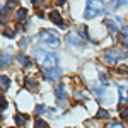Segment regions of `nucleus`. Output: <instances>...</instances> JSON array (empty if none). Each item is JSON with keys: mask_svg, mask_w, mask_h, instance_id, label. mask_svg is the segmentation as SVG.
<instances>
[{"mask_svg": "<svg viewBox=\"0 0 128 128\" xmlns=\"http://www.w3.org/2000/svg\"><path fill=\"white\" fill-rule=\"evenodd\" d=\"M34 60L43 67V70L58 67V58H56V55L48 53V51H44L43 48H34Z\"/></svg>", "mask_w": 128, "mask_h": 128, "instance_id": "nucleus-1", "label": "nucleus"}, {"mask_svg": "<svg viewBox=\"0 0 128 128\" xmlns=\"http://www.w3.org/2000/svg\"><path fill=\"white\" fill-rule=\"evenodd\" d=\"M128 56V46H123V48H109L104 51V60L111 63V65H114L116 62L120 60L126 58Z\"/></svg>", "mask_w": 128, "mask_h": 128, "instance_id": "nucleus-2", "label": "nucleus"}, {"mask_svg": "<svg viewBox=\"0 0 128 128\" xmlns=\"http://www.w3.org/2000/svg\"><path fill=\"white\" fill-rule=\"evenodd\" d=\"M106 12H108V9H106V5H104L102 2L89 0L84 17H86V19H92V17H96V16H99V14H106Z\"/></svg>", "mask_w": 128, "mask_h": 128, "instance_id": "nucleus-3", "label": "nucleus"}, {"mask_svg": "<svg viewBox=\"0 0 128 128\" xmlns=\"http://www.w3.org/2000/svg\"><path fill=\"white\" fill-rule=\"evenodd\" d=\"M40 40L43 41V44H46L50 48H58L60 46V38L53 32V31H41Z\"/></svg>", "mask_w": 128, "mask_h": 128, "instance_id": "nucleus-4", "label": "nucleus"}, {"mask_svg": "<svg viewBox=\"0 0 128 128\" xmlns=\"http://www.w3.org/2000/svg\"><path fill=\"white\" fill-rule=\"evenodd\" d=\"M67 43H68V46H72V48H77V50H82V48H84V43H82V40H80L75 32H70V34H67Z\"/></svg>", "mask_w": 128, "mask_h": 128, "instance_id": "nucleus-5", "label": "nucleus"}, {"mask_svg": "<svg viewBox=\"0 0 128 128\" xmlns=\"http://www.w3.org/2000/svg\"><path fill=\"white\" fill-rule=\"evenodd\" d=\"M43 74H44L46 79L56 82V80L62 77V68H58V67H55V68H46V70H43Z\"/></svg>", "mask_w": 128, "mask_h": 128, "instance_id": "nucleus-6", "label": "nucleus"}, {"mask_svg": "<svg viewBox=\"0 0 128 128\" xmlns=\"http://www.w3.org/2000/svg\"><path fill=\"white\" fill-rule=\"evenodd\" d=\"M116 22H118V24H121V20H120V19H116V20L106 19V20H104V24L108 26V29H109V32H111V34H116V32L120 31V28H116Z\"/></svg>", "mask_w": 128, "mask_h": 128, "instance_id": "nucleus-7", "label": "nucleus"}, {"mask_svg": "<svg viewBox=\"0 0 128 128\" xmlns=\"http://www.w3.org/2000/svg\"><path fill=\"white\" fill-rule=\"evenodd\" d=\"M50 19L53 20L55 24H58L62 29H65V28H67V26H65V22L62 20V17H60V14H58V12H51V14H50Z\"/></svg>", "mask_w": 128, "mask_h": 128, "instance_id": "nucleus-8", "label": "nucleus"}, {"mask_svg": "<svg viewBox=\"0 0 128 128\" xmlns=\"http://www.w3.org/2000/svg\"><path fill=\"white\" fill-rule=\"evenodd\" d=\"M12 63V56H10L9 53H2V60H0V65H2V68H5L7 65Z\"/></svg>", "mask_w": 128, "mask_h": 128, "instance_id": "nucleus-9", "label": "nucleus"}, {"mask_svg": "<svg viewBox=\"0 0 128 128\" xmlns=\"http://www.w3.org/2000/svg\"><path fill=\"white\" fill-rule=\"evenodd\" d=\"M92 90H94V92H96V96L101 98V99H102V96H106V94H108V90H106L104 87H101V86H98V84H96V86H92Z\"/></svg>", "mask_w": 128, "mask_h": 128, "instance_id": "nucleus-10", "label": "nucleus"}, {"mask_svg": "<svg viewBox=\"0 0 128 128\" xmlns=\"http://www.w3.org/2000/svg\"><path fill=\"white\" fill-rule=\"evenodd\" d=\"M26 87L29 89V90H38V82L32 79V77H28L26 79Z\"/></svg>", "mask_w": 128, "mask_h": 128, "instance_id": "nucleus-11", "label": "nucleus"}, {"mask_svg": "<svg viewBox=\"0 0 128 128\" xmlns=\"http://www.w3.org/2000/svg\"><path fill=\"white\" fill-rule=\"evenodd\" d=\"M17 60H19V63L22 65V67H26V68H29V67H31V62H29V58H28L26 55L20 53L19 56H17Z\"/></svg>", "mask_w": 128, "mask_h": 128, "instance_id": "nucleus-12", "label": "nucleus"}, {"mask_svg": "<svg viewBox=\"0 0 128 128\" xmlns=\"http://www.w3.org/2000/svg\"><path fill=\"white\" fill-rule=\"evenodd\" d=\"M16 123H17V126H24V125L28 123V116H24V114H17V116H16Z\"/></svg>", "mask_w": 128, "mask_h": 128, "instance_id": "nucleus-13", "label": "nucleus"}, {"mask_svg": "<svg viewBox=\"0 0 128 128\" xmlns=\"http://www.w3.org/2000/svg\"><path fill=\"white\" fill-rule=\"evenodd\" d=\"M126 99H128V92H126V89L120 87V104H123V102H125Z\"/></svg>", "mask_w": 128, "mask_h": 128, "instance_id": "nucleus-14", "label": "nucleus"}, {"mask_svg": "<svg viewBox=\"0 0 128 128\" xmlns=\"http://www.w3.org/2000/svg\"><path fill=\"white\" fill-rule=\"evenodd\" d=\"M56 98L65 99V87L63 86H56Z\"/></svg>", "mask_w": 128, "mask_h": 128, "instance_id": "nucleus-15", "label": "nucleus"}, {"mask_svg": "<svg viewBox=\"0 0 128 128\" xmlns=\"http://www.w3.org/2000/svg\"><path fill=\"white\" fill-rule=\"evenodd\" d=\"M26 14H28V12H26V9H19L17 12H16V19H17V20L26 19Z\"/></svg>", "mask_w": 128, "mask_h": 128, "instance_id": "nucleus-16", "label": "nucleus"}, {"mask_svg": "<svg viewBox=\"0 0 128 128\" xmlns=\"http://www.w3.org/2000/svg\"><path fill=\"white\" fill-rule=\"evenodd\" d=\"M96 118H99V120H101V118H104V120H106V118H109V113L106 111V109H99V111H98V114H96Z\"/></svg>", "mask_w": 128, "mask_h": 128, "instance_id": "nucleus-17", "label": "nucleus"}, {"mask_svg": "<svg viewBox=\"0 0 128 128\" xmlns=\"http://www.w3.org/2000/svg\"><path fill=\"white\" fill-rule=\"evenodd\" d=\"M46 126H48V123L43 121V120H36L34 121V128H46Z\"/></svg>", "mask_w": 128, "mask_h": 128, "instance_id": "nucleus-18", "label": "nucleus"}, {"mask_svg": "<svg viewBox=\"0 0 128 128\" xmlns=\"http://www.w3.org/2000/svg\"><path fill=\"white\" fill-rule=\"evenodd\" d=\"M44 111H46V108H44V106H43V104H38V106H36V108H34V113H36V114H38V116H40V114H43V113H44Z\"/></svg>", "mask_w": 128, "mask_h": 128, "instance_id": "nucleus-19", "label": "nucleus"}, {"mask_svg": "<svg viewBox=\"0 0 128 128\" xmlns=\"http://www.w3.org/2000/svg\"><path fill=\"white\" fill-rule=\"evenodd\" d=\"M9 86H10V80L4 75V77H2V89H9Z\"/></svg>", "mask_w": 128, "mask_h": 128, "instance_id": "nucleus-20", "label": "nucleus"}, {"mask_svg": "<svg viewBox=\"0 0 128 128\" xmlns=\"http://www.w3.org/2000/svg\"><path fill=\"white\" fill-rule=\"evenodd\" d=\"M79 32L84 36V38H86V40L90 41V38H89V34H87V31H86V28H84V26H79Z\"/></svg>", "mask_w": 128, "mask_h": 128, "instance_id": "nucleus-21", "label": "nucleus"}, {"mask_svg": "<svg viewBox=\"0 0 128 128\" xmlns=\"http://www.w3.org/2000/svg\"><path fill=\"white\" fill-rule=\"evenodd\" d=\"M118 74H123V75H128V67H125V65H121L118 68Z\"/></svg>", "mask_w": 128, "mask_h": 128, "instance_id": "nucleus-22", "label": "nucleus"}, {"mask_svg": "<svg viewBox=\"0 0 128 128\" xmlns=\"http://www.w3.org/2000/svg\"><path fill=\"white\" fill-rule=\"evenodd\" d=\"M4 34H5L7 38H12V36L16 34V29H7V31H4Z\"/></svg>", "mask_w": 128, "mask_h": 128, "instance_id": "nucleus-23", "label": "nucleus"}, {"mask_svg": "<svg viewBox=\"0 0 128 128\" xmlns=\"http://www.w3.org/2000/svg\"><path fill=\"white\" fill-rule=\"evenodd\" d=\"M121 118H123V120H128V108H123V109H121Z\"/></svg>", "mask_w": 128, "mask_h": 128, "instance_id": "nucleus-24", "label": "nucleus"}, {"mask_svg": "<svg viewBox=\"0 0 128 128\" xmlns=\"http://www.w3.org/2000/svg\"><path fill=\"white\" fill-rule=\"evenodd\" d=\"M123 41L128 43V28H123Z\"/></svg>", "mask_w": 128, "mask_h": 128, "instance_id": "nucleus-25", "label": "nucleus"}, {"mask_svg": "<svg viewBox=\"0 0 128 128\" xmlns=\"http://www.w3.org/2000/svg\"><path fill=\"white\" fill-rule=\"evenodd\" d=\"M111 5L113 7H121V5H126V2H116L114 0V2H111Z\"/></svg>", "mask_w": 128, "mask_h": 128, "instance_id": "nucleus-26", "label": "nucleus"}, {"mask_svg": "<svg viewBox=\"0 0 128 128\" xmlns=\"http://www.w3.org/2000/svg\"><path fill=\"white\" fill-rule=\"evenodd\" d=\"M0 101H2V111H5V109H7V101H5V98H4V96L0 98Z\"/></svg>", "mask_w": 128, "mask_h": 128, "instance_id": "nucleus-27", "label": "nucleus"}, {"mask_svg": "<svg viewBox=\"0 0 128 128\" xmlns=\"http://www.w3.org/2000/svg\"><path fill=\"white\" fill-rule=\"evenodd\" d=\"M19 46H20V48H26V46H28V40H20L19 41Z\"/></svg>", "mask_w": 128, "mask_h": 128, "instance_id": "nucleus-28", "label": "nucleus"}, {"mask_svg": "<svg viewBox=\"0 0 128 128\" xmlns=\"http://www.w3.org/2000/svg\"><path fill=\"white\" fill-rule=\"evenodd\" d=\"M108 128H123V126H121L120 123H111V125H109Z\"/></svg>", "mask_w": 128, "mask_h": 128, "instance_id": "nucleus-29", "label": "nucleus"}]
</instances>
